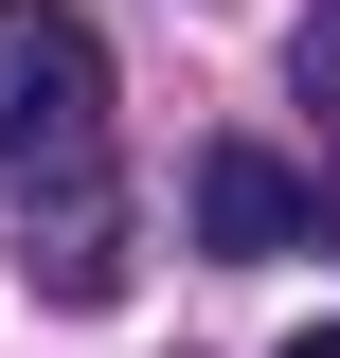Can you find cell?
Instances as JSON below:
<instances>
[{
  "instance_id": "obj_1",
  "label": "cell",
  "mask_w": 340,
  "mask_h": 358,
  "mask_svg": "<svg viewBox=\"0 0 340 358\" xmlns=\"http://www.w3.org/2000/svg\"><path fill=\"white\" fill-rule=\"evenodd\" d=\"M108 126V54L72 0H0V162H72Z\"/></svg>"
},
{
  "instance_id": "obj_2",
  "label": "cell",
  "mask_w": 340,
  "mask_h": 358,
  "mask_svg": "<svg viewBox=\"0 0 340 358\" xmlns=\"http://www.w3.org/2000/svg\"><path fill=\"white\" fill-rule=\"evenodd\" d=\"M304 233H323V197H304L269 143H197V251L269 268V251H304Z\"/></svg>"
},
{
  "instance_id": "obj_3",
  "label": "cell",
  "mask_w": 340,
  "mask_h": 358,
  "mask_svg": "<svg viewBox=\"0 0 340 358\" xmlns=\"http://www.w3.org/2000/svg\"><path fill=\"white\" fill-rule=\"evenodd\" d=\"M18 268H36L54 305H108V287H126V233H108V179H90V143L54 162V233H18Z\"/></svg>"
},
{
  "instance_id": "obj_4",
  "label": "cell",
  "mask_w": 340,
  "mask_h": 358,
  "mask_svg": "<svg viewBox=\"0 0 340 358\" xmlns=\"http://www.w3.org/2000/svg\"><path fill=\"white\" fill-rule=\"evenodd\" d=\"M304 90H340V0H323V18H304Z\"/></svg>"
},
{
  "instance_id": "obj_5",
  "label": "cell",
  "mask_w": 340,
  "mask_h": 358,
  "mask_svg": "<svg viewBox=\"0 0 340 358\" xmlns=\"http://www.w3.org/2000/svg\"><path fill=\"white\" fill-rule=\"evenodd\" d=\"M304 108H323V126H340V90H304ZM323 233H340V179H323Z\"/></svg>"
},
{
  "instance_id": "obj_6",
  "label": "cell",
  "mask_w": 340,
  "mask_h": 358,
  "mask_svg": "<svg viewBox=\"0 0 340 358\" xmlns=\"http://www.w3.org/2000/svg\"><path fill=\"white\" fill-rule=\"evenodd\" d=\"M287 358H340V322H304V341H287Z\"/></svg>"
}]
</instances>
